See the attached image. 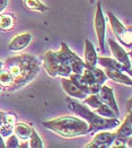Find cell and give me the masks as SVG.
I'll return each instance as SVG.
<instances>
[{"label": "cell", "instance_id": "4dcf8cb0", "mask_svg": "<svg viewBox=\"0 0 132 148\" xmlns=\"http://www.w3.org/2000/svg\"><path fill=\"white\" fill-rule=\"evenodd\" d=\"M3 147H6V146H5V143H3L2 137H1V135H0V148H3Z\"/></svg>", "mask_w": 132, "mask_h": 148}, {"label": "cell", "instance_id": "cb8c5ba5", "mask_svg": "<svg viewBox=\"0 0 132 148\" xmlns=\"http://www.w3.org/2000/svg\"><path fill=\"white\" fill-rule=\"evenodd\" d=\"M28 147L31 148H42L43 147V141L41 139V137L38 136V134L35 131V129L32 128L31 131V136L28 138Z\"/></svg>", "mask_w": 132, "mask_h": 148}, {"label": "cell", "instance_id": "1f68e13d", "mask_svg": "<svg viewBox=\"0 0 132 148\" xmlns=\"http://www.w3.org/2000/svg\"><path fill=\"white\" fill-rule=\"evenodd\" d=\"M18 147H21V148H24V147H28V143H27V141H26V143H24V144H19V145H18Z\"/></svg>", "mask_w": 132, "mask_h": 148}, {"label": "cell", "instance_id": "7402d4cb", "mask_svg": "<svg viewBox=\"0 0 132 148\" xmlns=\"http://www.w3.org/2000/svg\"><path fill=\"white\" fill-rule=\"evenodd\" d=\"M83 101H84V104L86 106H88L93 110H96L97 108H99L103 104V102L101 101L98 94H88Z\"/></svg>", "mask_w": 132, "mask_h": 148}, {"label": "cell", "instance_id": "ac0fdd59", "mask_svg": "<svg viewBox=\"0 0 132 148\" xmlns=\"http://www.w3.org/2000/svg\"><path fill=\"white\" fill-rule=\"evenodd\" d=\"M118 137H129L132 136V116L131 113H128L123 123H120L118 131L115 132Z\"/></svg>", "mask_w": 132, "mask_h": 148}, {"label": "cell", "instance_id": "9c48e42d", "mask_svg": "<svg viewBox=\"0 0 132 148\" xmlns=\"http://www.w3.org/2000/svg\"><path fill=\"white\" fill-rule=\"evenodd\" d=\"M116 134L114 132H107V130H103V132L96 134L93 140L87 144L85 147L86 148H108L111 147L113 140L115 139Z\"/></svg>", "mask_w": 132, "mask_h": 148}, {"label": "cell", "instance_id": "9a60e30c", "mask_svg": "<svg viewBox=\"0 0 132 148\" xmlns=\"http://www.w3.org/2000/svg\"><path fill=\"white\" fill-rule=\"evenodd\" d=\"M97 63L101 64L102 67L106 68V69H116L120 71H129V69H127L122 63L116 61L114 58H107V57H97Z\"/></svg>", "mask_w": 132, "mask_h": 148}, {"label": "cell", "instance_id": "ffe728a7", "mask_svg": "<svg viewBox=\"0 0 132 148\" xmlns=\"http://www.w3.org/2000/svg\"><path fill=\"white\" fill-rule=\"evenodd\" d=\"M15 25V16L12 12H5L0 14V29L2 31H9Z\"/></svg>", "mask_w": 132, "mask_h": 148}, {"label": "cell", "instance_id": "d4e9b609", "mask_svg": "<svg viewBox=\"0 0 132 148\" xmlns=\"http://www.w3.org/2000/svg\"><path fill=\"white\" fill-rule=\"evenodd\" d=\"M98 115H101V116H104V118H118V115L114 113V111L107 106L106 104H102L99 108H97L96 110H95Z\"/></svg>", "mask_w": 132, "mask_h": 148}, {"label": "cell", "instance_id": "d6a6232c", "mask_svg": "<svg viewBox=\"0 0 132 148\" xmlns=\"http://www.w3.org/2000/svg\"><path fill=\"white\" fill-rule=\"evenodd\" d=\"M3 115H5V112H0V125L2 124V119H3Z\"/></svg>", "mask_w": 132, "mask_h": 148}, {"label": "cell", "instance_id": "5b68a950", "mask_svg": "<svg viewBox=\"0 0 132 148\" xmlns=\"http://www.w3.org/2000/svg\"><path fill=\"white\" fill-rule=\"evenodd\" d=\"M81 76L86 80L89 94H97L101 89V86L106 82L107 76L101 69H98L96 66H88L85 63V68L81 73Z\"/></svg>", "mask_w": 132, "mask_h": 148}, {"label": "cell", "instance_id": "83f0119b", "mask_svg": "<svg viewBox=\"0 0 132 148\" xmlns=\"http://www.w3.org/2000/svg\"><path fill=\"white\" fill-rule=\"evenodd\" d=\"M15 123H16V116H15L14 114L5 113L3 119H2V124H7V125L14 127V124Z\"/></svg>", "mask_w": 132, "mask_h": 148}, {"label": "cell", "instance_id": "8992f818", "mask_svg": "<svg viewBox=\"0 0 132 148\" xmlns=\"http://www.w3.org/2000/svg\"><path fill=\"white\" fill-rule=\"evenodd\" d=\"M107 17H108V21H109L111 28H112L114 35L119 40V42H121L124 47H127V48L130 49L132 45L131 27H127L125 25L122 24L113 12H107Z\"/></svg>", "mask_w": 132, "mask_h": 148}, {"label": "cell", "instance_id": "4fadbf2b", "mask_svg": "<svg viewBox=\"0 0 132 148\" xmlns=\"http://www.w3.org/2000/svg\"><path fill=\"white\" fill-rule=\"evenodd\" d=\"M31 42H32V34L31 33H22L19 35H16L9 42L8 50L9 51H21V50H24L29 45Z\"/></svg>", "mask_w": 132, "mask_h": 148}, {"label": "cell", "instance_id": "ba28073f", "mask_svg": "<svg viewBox=\"0 0 132 148\" xmlns=\"http://www.w3.org/2000/svg\"><path fill=\"white\" fill-rule=\"evenodd\" d=\"M108 45H109V49L111 52L113 54V58L119 61L120 63H122L127 69H131V59H130V56L131 53H128L125 50L121 47L118 42H115L113 38H108Z\"/></svg>", "mask_w": 132, "mask_h": 148}, {"label": "cell", "instance_id": "e575fe53", "mask_svg": "<svg viewBox=\"0 0 132 148\" xmlns=\"http://www.w3.org/2000/svg\"><path fill=\"white\" fill-rule=\"evenodd\" d=\"M96 0H89V3H94Z\"/></svg>", "mask_w": 132, "mask_h": 148}, {"label": "cell", "instance_id": "277c9868", "mask_svg": "<svg viewBox=\"0 0 132 148\" xmlns=\"http://www.w3.org/2000/svg\"><path fill=\"white\" fill-rule=\"evenodd\" d=\"M43 64L50 77H69L71 66L66 51L61 48L59 51H48L44 56Z\"/></svg>", "mask_w": 132, "mask_h": 148}, {"label": "cell", "instance_id": "6da1fadb", "mask_svg": "<svg viewBox=\"0 0 132 148\" xmlns=\"http://www.w3.org/2000/svg\"><path fill=\"white\" fill-rule=\"evenodd\" d=\"M2 68L7 69L12 77V86L8 90L14 92L28 85L40 73V61L31 54L9 57L3 62Z\"/></svg>", "mask_w": 132, "mask_h": 148}, {"label": "cell", "instance_id": "52a82bcc", "mask_svg": "<svg viewBox=\"0 0 132 148\" xmlns=\"http://www.w3.org/2000/svg\"><path fill=\"white\" fill-rule=\"evenodd\" d=\"M94 26L96 31V36L98 40V45H99V51L104 52L105 51V35H106V21L103 14L102 5L98 1L96 7V12H95V18H94Z\"/></svg>", "mask_w": 132, "mask_h": 148}, {"label": "cell", "instance_id": "f546056e", "mask_svg": "<svg viewBox=\"0 0 132 148\" xmlns=\"http://www.w3.org/2000/svg\"><path fill=\"white\" fill-rule=\"evenodd\" d=\"M127 108H128V113H131V110H132V99H131V97L128 99Z\"/></svg>", "mask_w": 132, "mask_h": 148}, {"label": "cell", "instance_id": "3957f363", "mask_svg": "<svg viewBox=\"0 0 132 148\" xmlns=\"http://www.w3.org/2000/svg\"><path fill=\"white\" fill-rule=\"evenodd\" d=\"M43 125L63 138H77L89 135V125L84 119L70 115H63L50 121H44Z\"/></svg>", "mask_w": 132, "mask_h": 148}, {"label": "cell", "instance_id": "5bb4252c", "mask_svg": "<svg viewBox=\"0 0 132 148\" xmlns=\"http://www.w3.org/2000/svg\"><path fill=\"white\" fill-rule=\"evenodd\" d=\"M105 75L107 76L108 78L115 83H119L122 85L125 86H131L132 80L130 78V76H127L124 74V71H120L116 69H106L105 68Z\"/></svg>", "mask_w": 132, "mask_h": 148}, {"label": "cell", "instance_id": "4316f807", "mask_svg": "<svg viewBox=\"0 0 132 148\" xmlns=\"http://www.w3.org/2000/svg\"><path fill=\"white\" fill-rule=\"evenodd\" d=\"M18 145H19V140H18V137L16 136L15 134L9 135L8 139H7V143L5 144V146L7 148H17Z\"/></svg>", "mask_w": 132, "mask_h": 148}, {"label": "cell", "instance_id": "2e32d148", "mask_svg": "<svg viewBox=\"0 0 132 148\" xmlns=\"http://www.w3.org/2000/svg\"><path fill=\"white\" fill-rule=\"evenodd\" d=\"M97 53L93 43L86 38L85 40V63L88 66H96L97 64Z\"/></svg>", "mask_w": 132, "mask_h": 148}, {"label": "cell", "instance_id": "e0dca14e", "mask_svg": "<svg viewBox=\"0 0 132 148\" xmlns=\"http://www.w3.org/2000/svg\"><path fill=\"white\" fill-rule=\"evenodd\" d=\"M31 131H32V127L24 122H16L12 127V132L18 137V139L22 140H28V138L31 136Z\"/></svg>", "mask_w": 132, "mask_h": 148}, {"label": "cell", "instance_id": "f1b7e54d", "mask_svg": "<svg viewBox=\"0 0 132 148\" xmlns=\"http://www.w3.org/2000/svg\"><path fill=\"white\" fill-rule=\"evenodd\" d=\"M7 6H8V0H0V14L6 9Z\"/></svg>", "mask_w": 132, "mask_h": 148}, {"label": "cell", "instance_id": "8fae6325", "mask_svg": "<svg viewBox=\"0 0 132 148\" xmlns=\"http://www.w3.org/2000/svg\"><path fill=\"white\" fill-rule=\"evenodd\" d=\"M60 47L66 51V53H67V56L69 58L70 66H71V73H73V74H81L85 68L84 60H81L80 57H78L75 52H72L71 50H70V48L64 42H61Z\"/></svg>", "mask_w": 132, "mask_h": 148}, {"label": "cell", "instance_id": "484cf974", "mask_svg": "<svg viewBox=\"0 0 132 148\" xmlns=\"http://www.w3.org/2000/svg\"><path fill=\"white\" fill-rule=\"evenodd\" d=\"M127 143H128V137H115V139L113 140L111 147H115V148H124L127 147Z\"/></svg>", "mask_w": 132, "mask_h": 148}, {"label": "cell", "instance_id": "d590c367", "mask_svg": "<svg viewBox=\"0 0 132 148\" xmlns=\"http://www.w3.org/2000/svg\"><path fill=\"white\" fill-rule=\"evenodd\" d=\"M1 90H2V87L0 86V92H1Z\"/></svg>", "mask_w": 132, "mask_h": 148}, {"label": "cell", "instance_id": "603a6c76", "mask_svg": "<svg viewBox=\"0 0 132 148\" xmlns=\"http://www.w3.org/2000/svg\"><path fill=\"white\" fill-rule=\"evenodd\" d=\"M12 84V77L9 71L5 68L0 69V86L2 88H9Z\"/></svg>", "mask_w": 132, "mask_h": 148}, {"label": "cell", "instance_id": "d6986e66", "mask_svg": "<svg viewBox=\"0 0 132 148\" xmlns=\"http://www.w3.org/2000/svg\"><path fill=\"white\" fill-rule=\"evenodd\" d=\"M22 3L25 9L31 10V12H44L49 10V7L42 3L40 0H22Z\"/></svg>", "mask_w": 132, "mask_h": 148}, {"label": "cell", "instance_id": "836d02e7", "mask_svg": "<svg viewBox=\"0 0 132 148\" xmlns=\"http://www.w3.org/2000/svg\"><path fill=\"white\" fill-rule=\"evenodd\" d=\"M2 66H3V62H2V61H1V60H0V69L2 68Z\"/></svg>", "mask_w": 132, "mask_h": 148}, {"label": "cell", "instance_id": "30bf717a", "mask_svg": "<svg viewBox=\"0 0 132 148\" xmlns=\"http://www.w3.org/2000/svg\"><path fill=\"white\" fill-rule=\"evenodd\" d=\"M97 94H98L101 101H102L104 104H106L107 106H109V108L114 111V113L119 116L120 111H119V106H118L116 99L114 97V92H113V89H112L111 87L105 86V85L103 84V85L101 86V89L98 90Z\"/></svg>", "mask_w": 132, "mask_h": 148}, {"label": "cell", "instance_id": "7a4b0ae2", "mask_svg": "<svg viewBox=\"0 0 132 148\" xmlns=\"http://www.w3.org/2000/svg\"><path fill=\"white\" fill-rule=\"evenodd\" d=\"M67 108L73 112L75 114H78L81 119L89 125V134H94L103 130H111L114 128H118L120 125V121L118 118H104L98 115L96 112L89 110L88 106L80 103V101L68 96L66 99Z\"/></svg>", "mask_w": 132, "mask_h": 148}, {"label": "cell", "instance_id": "44dd1931", "mask_svg": "<svg viewBox=\"0 0 132 148\" xmlns=\"http://www.w3.org/2000/svg\"><path fill=\"white\" fill-rule=\"evenodd\" d=\"M70 80H71L72 83H75L77 86L79 87L84 93H86L87 95L89 94V89H88V85H87V83H86V80L84 79V77L81 76V74H71L69 75V77H68Z\"/></svg>", "mask_w": 132, "mask_h": 148}, {"label": "cell", "instance_id": "7c38bea8", "mask_svg": "<svg viewBox=\"0 0 132 148\" xmlns=\"http://www.w3.org/2000/svg\"><path fill=\"white\" fill-rule=\"evenodd\" d=\"M61 84H62V88L64 89V92H66V93L68 94V96H70V97L83 101V99L87 96L86 93H84L75 83H72L71 80H70L69 78H67V77H62Z\"/></svg>", "mask_w": 132, "mask_h": 148}]
</instances>
